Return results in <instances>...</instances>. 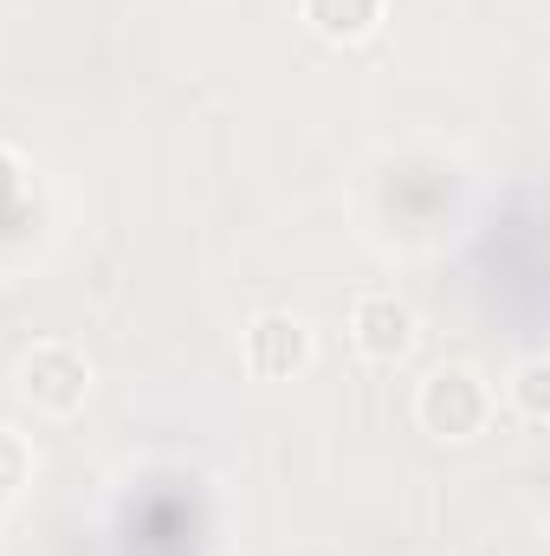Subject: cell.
<instances>
[{
	"instance_id": "6da1fadb",
	"label": "cell",
	"mask_w": 550,
	"mask_h": 556,
	"mask_svg": "<svg viewBox=\"0 0 550 556\" xmlns=\"http://www.w3.org/2000/svg\"><path fill=\"white\" fill-rule=\"evenodd\" d=\"M492 415H499V395H492V382H486L479 369H466V363H440V369H427L421 389H414V420H421V433H434V440H447V446L479 440V433L492 427Z\"/></svg>"
},
{
	"instance_id": "7a4b0ae2",
	"label": "cell",
	"mask_w": 550,
	"mask_h": 556,
	"mask_svg": "<svg viewBox=\"0 0 550 556\" xmlns=\"http://www.w3.org/2000/svg\"><path fill=\"white\" fill-rule=\"evenodd\" d=\"M91 356L78 350V343H33L26 356H20V395L39 408V415H52V420H65V415H78L85 402H91Z\"/></svg>"
},
{
	"instance_id": "3957f363",
	"label": "cell",
	"mask_w": 550,
	"mask_h": 556,
	"mask_svg": "<svg viewBox=\"0 0 550 556\" xmlns=\"http://www.w3.org/2000/svg\"><path fill=\"white\" fill-rule=\"evenodd\" d=\"M311 356H317V337H311V324H304L298 311H260V317L247 324V337H240V363H247V376H260V382H291V376H304Z\"/></svg>"
},
{
	"instance_id": "277c9868",
	"label": "cell",
	"mask_w": 550,
	"mask_h": 556,
	"mask_svg": "<svg viewBox=\"0 0 550 556\" xmlns=\"http://www.w3.org/2000/svg\"><path fill=\"white\" fill-rule=\"evenodd\" d=\"M350 343H357L363 363L396 369V363H409L414 343H421V317H414L409 298H396V291H363L350 304Z\"/></svg>"
},
{
	"instance_id": "5b68a950",
	"label": "cell",
	"mask_w": 550,
	"mask_h": 556,
	"mask_svg": "<svg viewBox=\"0 0 550 556\" xmlns=\"http://www.w3.org/2000/svg\"><path fill=\"white\" fill-rule=\"evenodd\" d=\"M298 13H304V26H311L317 39L357 46V39H370V33L383 26L389 0H298Z\"/></svg>"
},
{
	"instance_id": "8992f818",
	"label": "cell",
	"mask_w": 550,
	"mask_h": 556,
	"mask_svg": "<svg viewBox=\"0 0 550 556\" xmlns=\"http://www.w3.org/2000/svg\"><path fill=\"white\" fill-rule=\"evenodd\" d=\"M505 402L525 427H545L550 420V356H518L512 376H505Z\"/></svg>"
},
{
	"instance_id": "52a82bcc",
	"label": "cell",
	"mask_w": 550,
	"mask_h": 556,
	"mask_svg": "<svg viewBox=\"0 0 550 556\" xmlns=\"http://www.w3.org/2000/svg\"><path fill=\"white\" fill-rule=\"evenodd\" d=\"M26 472H33V453L20 446V433H7V427H0V492L26 485Z\"/></svg>"
},
{
	"instance_id": "ba28073f",
	"label": "cell",
	"mask_w": 550,
	"mask_h": 556,
	"mask_svg": "<svg viewBox=\"0 0 550 556\" xmlns=\"http://www.w3.org/2000/svg\"><path fill=\"white\" fill-rule=\"evenodd\" d=\"M20 194V162H13V149H0V201H13Z\"/></svg>"
}]
</instances>
